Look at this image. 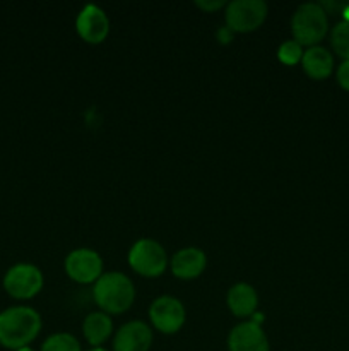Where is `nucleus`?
I'll return each instance as SVG.
<instances>
[{
	"label": "nucleus",
	"mask_w": 349,
	"mask_h": 351,
	"mask_svg": "<svg viewBox=\"0 0 349 351\" xmlns=\"http://www.w3.org/2000/svg\"><path fill=\"white\" fill-rule=\"evenodd\" d=\"M267 17V3L263 0H233L226 5L228 27L238 33L257 29Z\"/></svg>",
	"instance_id": "6"
},
{
	"label": "nucleus",
	"mask_w": 349,
	"mask_h": 351,
	"mask_svg": "<svg viewBox=\"0 0 349 351\" xmlns=\"http://www.w3.org/2000/svg\"><path fill=\"white\" fill-rule=\"evenodd\" d=\"M65 271L77 283H92L101 278L103 261L94 250L75 249L65 259Z\"/></svg>",
	"instance_id": "8"
},
{
	"label": "nucleus",
	"mask_w": 349,
	"mask_h": 351,
	"mask_svg": "<svg viewBox=\"0 0 349 351\" xmlns=\"http://www.w3.org/2000/svg\"><path fill=\"white\" fill-rule=\"evenodd\" d=\"M3 288L10 297L19 300L33 298L43 288V274L34 264L19 263L5 273Z\"/></svg>",
	"instance_id": "5"
},
{
	"label": "nucleus",
	"mask_w": 349,
	"mask_h": 351,
	"mask_svg": "<svg viewBox=\"0 0 349 351\" xmlns=\"http://www.w3.org/2000/svg\"><path fill=\"white\" fill-rule=\"evenodd\" d=\"M129 264L140 276L156 278L166 269L168 257L159 242L153 239H140L130 249Z\"/></svg>",
	"instance_id": "4"
},
{
	"label": "nucleus",
	"mask_w": 349,
	"mask_h": 351,
	"mask_svg": "<svg viewBox=\"0 0 349 351\" xmlns=\"http://www.w3.org/2000/svg\"><path fill=\"white\" fill-rule=\"evenodd\" d=\"M94 300L105 314H122L129 311L135 298V288L129 276L123 273H106L101 274L94 285Z\"/></svg>",
	"instance_id": "2"
},
{
	"label": "nucleus",
	"mask_w": 349,
	"mask_h": 351,
	"mask_svg": "<svg viewBox=\"0 0 349 351\" xmlns=\"http://www.w3.org/2000/svg\"><path fill=\"white\" fill-rule=\"evenodd\" d=\"M291 29H293L294 41H298L300 45H311V47H315L327 34V10L324 9L322 3H301L293 14Z\"/></svg>",
	"instance_id": "3"
},
{
	"label": "nucleus",
	"mask_w": 349,
	"mask_h": 351,
	"mask_svg": "<svg viewBox=\"0 0 349 351\" xmlns=\"http://www.w3.org/2000/svg\"><path fill=\"white\" fill-rule=\"evenodd\" d=\"M89 351H108V350H105V348H92V350H89Z\"/></svg>",
	"instance_id": "22"
},
{
	"label": "nucleus",
	"mask_w": 349,
	"mask_h": 351,
	"mask_svg": "<svg viewBox=\"0 0 349 351\" xmlns=\"http://www.w3.org/2000/svg\"><path fill=\"white\" fill-rule=\"evenodd\" d=\"M17 351H34V350H31L29 346H26V348H21V350H17Z\"/></svg>",
	"instance_id": "21"
},
{
	"label": "nucleus",
	"mask_w": 349,
	"mask_h": 351,
	"mask_svg": "<svg viewBox=\"0 0 349 351\" xmlns=\"http://www.w3.org/2000/svg\"><path fill=\"white\" fill-rule=\"evenodd\" d=\"M259 305V297L252 285L236 283L228 291V307L236 317H246L255 312Z\"/></svg>",
	"instance_id": "14"
},
{
	"label": "nucleus",
	"mask_w": 349,
	"mask_h": 351,
	"mask_svg": "<svg viewBox=\"0 0 349 351\" xmlns=\"http://www.w3.org/2000/svg\"><path fill=\"white\" fill-rule=\"evenodd\" d=\"M331 43L335 53L344 60H349V21L342 19L332 27Z\"/></svg>",
	"instance_id": "16"
},
{
	"label": "nucleus",
	"mask_w": 349,
	"mask_h": 351,
	"mask_svg": "<svg viewBox=\"0 0 349 351\" xmlns=\"http://www.w3.org/2000/svg\"><path fill=\"white\" fill-rule=\"evenodd\" d=\"M205 254L197 247H185L178 250L171 259V271L180 280H194L201 276L202 271L205 269Z\"/></svg>",
	"instance_id": "12"
},
{
	"label": "nucleus",
	"mask_w": 349,
	"mask_h": 351,
	"mask_svg": "<svg viewBox=\"0 0 349 351\" xmlns=\"http://www.w3.org/2000/svg\"><path fill=\"white\" fill-rule=\"evenodd\" d=\"M41 331V317L34 308L16 305L0 312V345L9 350L26 348Z\"/></svg>",
	"instance_id": "1"
},
{
	"label": "nucleus",
	"mask_w": 349,
	"mask_h": 351,
	"mask_svg": "<svg viewBox=\"0 0 349 351\" xmlns=\"http://www.w3.org/2000/svg\"><path fill=\"white\" fill-rule=\"evenodd\" d=\"M277 57H279L281 62L287 65L298 64V62L303 58V50H301V45L294 40L284 41L283 45L277 50Z\"/></svg>",
	"instance_id": "18"
},
{
	"label": "nucleus",
	"mask_w": 349,
	"mask_h": 351,
	"mask_svg": "<svg viewBox=\"0 0 349 351\" xmlns=\"http://www.w3.org/2000/svg\"><path fill=\"white\" fill-rule=\"evenodd\" d=\"M149 319L157 331L164 335H173L185 324V307L174 297L156 298L149 307Z\"/></svg>",
	"instance_id": "7"
},
{
	"label": "nucleus",
	"mask_w": 349,
	"mask_h": 351,
	"mask_svg": "<svg viewBox=\"0 0 349 351\" xmlns=\"http://www.w3.org/2000/svg\"><path fill=\"white\" fill-rule=\"evenodd\" d=\"M301 64H303L305 72L311 79H325L332 74L334 57L327 48L315 45V47H310L307 51H303Z\"/></svg>",
	"instance_id": "13"
},
{
	"label": "nucleus",
	"mask_w": 349,
	"mask_h": 351,
	"mask_svg": "<svg viewBox=\"0 0 349 351\" xmlns=\"http://www.w3.org/2000/svg\"><path fill=\"white\" fill-rule=\"evenodd\" d=\"M337 82L342 89L349 91V60H344L337 69Z\"/></svg>",
	"instance_id": "19"
},
{
	"label": "nucleus",
	"mask_w": 349,
	"mask_h": 351,
	"mask_svg": "<svg viewBox=\"0 0 349 351\" xmlns=\"http://www.w3.org/2000/svg\"><path fill=\"white\" fill-rule=\"evenodd\" d=\"M112 331L113 322L109 319V315H106L105 312H92V314H89L84 319V324H82L84 338L94 348H99L109 338Z\"/></svg>",
	"instance_id": "15"
},
{
	"label": "nucleus",
	"mask_w": 349,
	"mask_h": 351,
	"mask_svg": "<svg viewBox=\"0 0 349 351\" xmlns=\"http://www.w3.org/2000/svg\"><path fill=\"white\" fill-rule=\"evenodd\" d=\"M229 351H270L269 339L257 322H242L228 338Z\"/></svg>",
	"instance_id": "10"
},
{
	"label": "nucleus",
	"mask_w": 349,
	"mask_h": 351,
	"mask_svg": "<svg viewBox=\"0 0 349 351\" xmlns=\"http://www.w3.org/2000/svg\"><path fill=\"white\" fill-rule=\"evenodd\" d=\"M41 351H81L77 338L68 332H57L41 345Z\"/></svg>",
	"instance_id": "17"
},
{
	"label": "nucleus",
	"mask_w": 349,
	"mask_h": 351,
	"mask_svg": "<svg viewBox=\"0 0 349 351\" xmlns=\"http://www.w3.org/2000/svg\"><path fill=\"white\" fill-rule=\"evenodd\" d=\"M75 27H77V33L81 34L82 40H86L88 43H101L108 36L109 21L105 10L99 9L94 3H88L79 12Z\"/></svg>",
	"instance_id": "9"
},
{
	"label": "nucleus",
	"mask_w": 349,
	"mask_h": 351,
	"mask_svg": "<svg viewBox=\"0 0 349 351\" xmlns=\"http://www.w3.org/2000/svg\"><path fill=\"white\" fill-rule=\"evenodd\" d=\"M195 5L201 7L202 10H207V12H212V10H218L221 7L226 5L224 0H197Z\"/></svg>",
	"instance_id": "20"
},
{
	"label": "nucleus",
	"mask_w": 349,
	"mask_h": 351,
	"mask_svg": "<svg viewBox=\"0 0 349 351\" xmlns=\"http://www.w3.org/2000/svg\"><path fill=\"white\" fill-rule=\"evenodd\" d=\"M153 331L142 321H130L118 329L113 341L115 351H149Z\"/></svg>",
	"instance_id": "11"
}]
</instances>
